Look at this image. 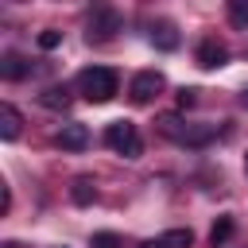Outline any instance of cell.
I'll use <instances>...</instances> for the list:
<instances>
[{
    "label": "cell",
    "instance_id": "8992f818",
    "mask_svg": "<svg viewBox=\"0 0 248 248\" xmlns=\"http://www.w3.org/2000/svg\"><path fill=\"white\" fill-rule=\"evenodd\" d=\"M58 147H62V151H81V147H89V128H85V124H62Z\"/></svg>",
    "mask_w": 248,
    "mask_h": 248
},
{
    "label": "cell",
    "instance_id": "30bf717a",
    "mask_svg": "<svg viewBox=\"0 0 248 248\" xmlns=\"http://www.w3.org/2000/svg\"><path fill=\"white\" fill-rule=\"evenodd\" d=\"M232 232H236V221L225 213V217H217V225L209 229V244H213V248H225V244L232 240Z\"/></svg>",
    "mask_w": 248,
    "mask_h": 248
},
{
    "label": "cell",
    "instance_id": "7a4b0ae2",
    "mask_svg": "<svg viewBox=\"0 0 248 248\" xmlns=\"http://www.w3.org/2000/svg\"><path fill=\"white\" fill-rule=\"evenodd\" d=\"M105 143L116 155H124V159H140V151H143V140H140V132H136L132 120H112L105 128Z\"/></svg>",
    "mask_w": 248,
    "mask_h": 248
},
{
    "label": "cell",
    "instance_id": "8fae6325",
    "mask_svg": "<svg viewBox=\"0 0 248 248\" xmlns=\"http://www.w3.org/2000/svg\"><path fill=\"white\" fill-rule=\"evenodd\" d=\"M159 248H194V232L190 229H167L159 236Z\"/></svg>",
    "mask_w": 248,
    "mask_h": 248
},
{
    "label": "cell",
    "instance_id": "9a60e30c",
    "mask_svg": "<svg viewBox=\"0 0 248 248\" xmlns=\"http://www.w3.org/2000/svg\"><path fill=\"white\" fill-rule=\"evenodd\" d=\"M229 19L236 27H248V0H229Z\"/></svg>",
    "mask_w": 248,
    "mask_h": 248
},
{
    "label": "cell",
    "instance_id": "4fadbf2b",
    "mask_svg": "<svg viewBox=\"0 0 248 248\" xmlns=\"http://www.w3.org/2000/svg\"><path fill=\"white\" fill-rule=\"evenodd\" d=\"M151 43H155V46H163V50H174V46H178V35H174V27H170V23H159V27L151 31Z\"/></svg>",
    "mask_w": 248,
    "mask_h": 248
},
{
    "label": "cell",
    "instance_id": "6da1fadb",
    "mask_svg": "<svg viewBox=\"0 0 248 248\" xmlns=\"http://www.w3.org/2000/svg\"><path fill=\"white\" fill-rule=\"evenodd\" d=\"M116 89H120V78H116V70H108V66H89V70L78 74V93H81L85 101H93V105L112 101Z\"/></svg>",
    "mask_w": 248,
    "mask_h": 248
},
{
    "label": "cell",
    "instance_id": "5b68a950",
    "mask_svg": "<svg viewBox=\"0 0 248 248\" xmlns=\"http://www.w3.org/2000/svg\"><path fill=\"white\" fill-rule=\"evenodd\" d=\"M194 58H198V66H202V70H217V66H225V62H229V46H225L221 39H202V43H198V50H194Z\"/></svg>",
    "mask_w": 248,
    "mask_h": 248
},
{
    "label": "cell",
    "instance_id": "44dd1931",
    "mask_svg": "<svg viewBox=\"0 0 248 248\" xmlns=\"http://www.w3.org/2000/svg\"><path fill=\"white\" fill-rule=\"evenodd\" d=\"M244 170H248V155H244Z\"/></svg>",
    "mask_w": 248,
    "mask_h": 248
},
{
    "label": "cell",
    "instance_id": "ba28073f",
    "mask_svg": "<svg viewBox=\"0 0 248 248\" xmlns=\"http://www.w3.org/2000/svg\"><path fill=\"white\" fill-rule=\"evenodd\" d=\"M19 128H23L19 108H16V105H0V136H4V140H16Z\"/></svg>",
    "mask_w": 248,
    "mask_h": 248
},
{
    "label": "cell",
    "instance_id": "7c38bea8",
    "mask_svg": "<svg viewBox=\"0 0 248 248\" xmlns=\"http://www.w3.org/2000/svg\"><path fill=\"white\" fill-rule=\"evenodd\" d=\"M70 198H74L78 205H89V202L97 198V186H93V178H85V174H81V178H74V190H70Z\"/></svg>",
    "mask_w": 248,
    "mask_h": 248
},
{
    "label": "cell",
    "instance_id": "52a82bcc",
    "mask_svg": "<svg viewBox=\"0 0 248 248\" xmlns=\"http://www.w3.org/2000/svg\"><path fill=\"white\" fill-rule=\"evenodd\" d=\"M27 62H23V54H16V50H8L4 58H0V78L4 81H19V78H27Z\"/></svg>",
    "mask_w": 248,
    "mask_h": 248
},
{
    "label": "cell",
    "instance_id": "d6986e66",
    "mask_svg": "<svg viewBox=\"0 0 248 248\" xmlns=\"http://www.w3.org/2000/svg\"><path fill=\"white\" fill-rule=\"evenodd\" d=\"M8 209H12V194H8V186H4V190H0V213H8Z\"/></svg>",
    "mask_w": 248,
    "mask_h": 248
},
{
    "label": "cell",
    "instance_id": "ac0fdd59",
    "mask_svg": "<svg viewBox=\"0 0 248 248\" xmlns=\"http://www.w3.org/2000/svg\"><path fill=\"white\" fill-rule=\"evenodd\" d=\"M198 101V89H178V108H190Z\"/></svg>",
    "mask_w": 248,
    "mask_h": 248
},
{
    "label": "cell",
    "instance_id": "277c9868",
    "mask_svg": "<svg viewBox=\"0 0 248 248\" xmlns=\"http://www.w3.org/2000/svg\"><path fill=\"white\" fill-rule=\"evenodd\" d=\"M120 31V16L112 12V8H97L93 16H89V43H105V39H112Z\"/></svg>",
    "mask_w": 248,
    "mask_h": 248
},
{
    "label": "cell",
    "instance_id": "7402d4cb",
    "mask_svg": "<svg viewBox=\"0 0 248 248\" xmlns=\"http://www.w3.org/2000/svg\"><path fill=\"white\" fill-rule=\"evenodd\" d=\"M244 105H248V93H244Z\"/></svg>",
    "mask_w": 248,
    "mask_h": 248
},
{
    "label": "cell",
    "instance_id": "9c48e42d",
    "mask_svg": "<svg viewBox=\"0 0 248 248\" xmlns=\"http://www.w3.org/2000/svg\"><path fill=\"white\" fill-rule=\"evenodd\" d=\"M155 128H159V132H163L167 140H174V143H182V140H186V128H190V124H182V120H178L174 112H163V116L155 120Z\"/></svg>",
    "mask_w": 248,
    "mask_h": 248
},
{
    "label": "cell",
    "instance_id": "2e32d148",
    "mask_svg": "<svg viewBox=\"0 0 248 248\" xmlns=\"http://www.w3.org/2000/svg\"><path fill=\"white\" fill-rule=\"evenodd\" d=\"M43 50H54L58 43H62V31H54V27H46V31H39V39H35Z\"/></svg>",
    "mask_w": 248,
    "mask_h": 248
},
{
    "label": "cell",
    "instance_id": "ffe728a7",
    "mask_svg": "<svg viewBox=\"0 0 248 248\" xmlns=\"http://www.w3.org/2000/svg\"><path fill=\"white\" fill-rule=\"evenodd\" d=\"M140 248H159V244H140Z\"/></svg>",
    "mask_w": 248,
    "mask_h": 248
},
{
    "label": "cell",
    "instance_id": "5bb4252c",
    "mask_svg": "<svg viewBox=\"0 0 248 248\" xmlns=\"http://www.w3.org/2000/svg\"><path fill=\"white\" fill-rule=\"evenodd\" d=\"M39 101H43L46 108H66V105H70V93L54 85V89H43V93H39Z\"/></svg>",
    "mask_w": 248,
    "mask_h": 248
},
{
    "label": "cell",
    "instance_id": "3957f363",
    "mask_svg": "<svg viewBox=\"0 0 248 248\" xmlns=\"http://www.w3.org/2000/svg\"><path fill=\"white\" fill-rule=\"evenodd\" d=\"M159 89H163V74H159V70H143V74L132 78L128 97H132L136 105H151V101L159 97Z\"/></svg>",
    "mask_w": 248,
    "mask_h": 248
},
{
    "label": "cell",
    "instance_id": "e0dca14e",
    "mask_svg": "<svg viewBox=\"0 0 248 248\" xmlns=\"http://www.w3.org/2000/svg\"><path fill=\"white\" fill-rule=\"evenodd\" d=\"M93 248H120V236L116 232H97L93 236Z\"/></svg>",
    "mask_w": 248,
    "mask_h": 248
}]
</instances>
